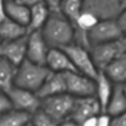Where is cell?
<instances>
[{
    "label": "cell",
    "mask_w": 126,
    "mask_h": 126,
    "mask_svg": "<svg viewBox=\"0 0 126 126\" xmlns=\"http://www.w3.org/2000/svg\"><path fill=\"white\" fill-rule=\"evenodd\" d=\"M40 32L50 48L62 49L74 43V28L60 12L50 13Z\"/></svg>",
    "instance_id": "1"
},
{
    "label": "cell",
    "mask_w": 126,
    "mask_h": 126,
    "mask_svg": "<svg viewBox=\"0 0 126 126\" xmlns=\"http://www.w3.org/2000/svg\"><path fill=\"white\" fill-rule=\"evenodd\" d=\"M49 73L45 65H38L26 59L17 67L14 86L36 93Z\"/></svg>",
    "instance_id": "2"
},
{
    "label": "cell",
    "mask_w": 126,
    "mask_h": 126,
    "mask_svg": "<svg viewBox=\"0 0 126 126\" xmlns=\"http://www.w3.org/2000/svg\"><path fill=\"white\" fill-rule=\"evenodd\" d=\"M75 97L67 93L40 99V109L57 122L69 120L74 107Z\"/></svg>",
    "instance_id": "3"
},
{
    "label": "cell",
    "mask_w": 126,
    "mask_h": 126,
    "mask_svg": "<svg viewBox=\"0 0 126 126\" xmlns=\"http://www.w3.org/2000/svg\"><path fill=\"white\" fill-rule=\"evenodd\" d=\"M122 36L123 32L115 19L99 20L94 27L87 32V38L90 47L95 44L119 40Z\"/></svg>",
    "instance_id": "4"
},
{
    "label": "cell",
    "mask_w": 126,
    "mask_h": 126,
    "mask_svg": "<svg viewBox=\"0 0 126 126\" xmlns=\"http://www.w3.org/2000/svg\"><path fill=\"white\" fill-rule=\"evenodd\" d=\"M70 58L76 72L94 79L98 70L94 64L90 49L76 43H71L62 48Z\"/></svg>",
    "instance_id": "5"
},
{
    "label": "cell",
    "mask_w": 126,
    "mask_h": 126,
    "mask_svg": "<svg viewBox=\"0 0 126 126\" xmlns=\"http://www.w3.org/2000/svg\"><path fill=\"white\" fill-rule=\"evenodd\" d=\"M124 52L126 51L121 39L95 44L90 47L92 59L98 71H102L109 63Z\"/></svg>",
    "instance_id": "6"
},
{
    "label": "cell",
    "mask_w": 126,
    "mask_h": 126,
    "mask_svg": "<svg viewBox=\"0 0 126 126\" xmlns=\"http://www.w3.org/2000/svg\"><path fill=\"white\" fill-rule=\"evenodd\" d=\"M7 95L13 109L32 115L40 108V98L33 92L14 86Z\"/></svg>",
    "instance_id": "7"
},
{
    "label": "cell",
    "mask_w": 126,
    "mask_h": 126,
    "mask_svg": "<svg viewBox=\"0 0 126 126\" xmlns=\"http://www.w3.org/2000/svg\"><path fill=\"white\" fill-rule=\"evenodd\" d=\"M63 75L66 84V93L68 94L75 98L94 95V79L78 72H69Z\"/></svg>",
    "instance_id": "8"
},
{
    "label": "cell",
    "mask_w": 126,
    "mask_h": 126,
    "mask_svg": "<svg viewBox=\"0 0 126 126\" xmlns=\"http://www.w3.org/2000/svg\"><path fill=\"white\" fill-rule=\"evenodd\" d=\"M49 49L50 47L46 43L40 32L27 33V60L38 65H45Z\"/></svg>",
    "instance_id": "9"
},
{
    "label": "cell",
    "mask_w": 126,
    "mask_h": 126,
    "mask_svg": "<svg viewBox=\"0 0 126 126\" xmlns=\"http://www.w3.org/2000/svg\"><path fill=\"white\" fill-rule=\"evenodd\" d=\"M100 112H102L100 105L94 95L78 97L75 98L74 107L69 120L73 121L76 124H81L87 118L98 115Z\"/></svg>",
    "instance_id": "10"
},
{
    "label": "cell",
    "mask_w": 126,
    "mask_h": 126,
    "mask_svg": "<svg viewBox=\"0 0 126 126\" xmlns=\"http://www.w3.org/2000/svg\"><path fill=\"white\" fill-rule=\"evenodd\" d=\"M83 10L95 15L99 20L115 19L121 12L118 0H84Z\"/></svg>",
    "instance_id": "11"
},
{
    "label": "cell",
    "mask_w": 126,
    "mask_h": 126,
    "mask_svg": "<svg viewBox=\"0 0 126 126\" xmlns=\"http://www.w3.org/2000/svg\"><path fill=\"white\" fill-rule=\"evenodd\" d=\"M45 66L52 73L65 74L69 72H76L70 58L63 49L60 48H50L46 60Z\"/></svg>",
    "instance_id": "12"
},
{
    "label": "cell",
    "mask_w": 126,
    "mask_h": 126,
    "mask_svg": "<svg viewBox=\"0 0 126 126\" xmlns=\"http://www.w3.org/2000/svg\"><path fill=\"white\" fill-rule=\"evenodd\" d=\"M27 54V35L11 40L2 42L1 56L6 58L15 66H19L26 60Z\"/></svg>",
    "instance_id": "13"
},
{
    "label": "cell",
    "mask_w": 126,
    "mask_h": 126,
    "mask_svg": "<svg viewBox=\"0 0 126 126\" xmlns=\"http://www.w3.org/2000/svg\"><path fill=\"white\" fill-rule=\"evenodd\" d=\"M66 93V84L63 74L59 73H52L50 72L49 75L46 77L45 81L35 93L37 96L42 99L49 96H54L57 94H65Z\"/></svg>",
    "instance_id": "14"
},
{
    "label": "cell",
    "mask_w": 126,
    "mask_h": 126,
    "mask_svg": "<svg viewBox=\"0 0 126 126\" xmlns=\"http://www.w3.org/2000/svg\"><path fill=\"white\" fill-rule=\"evenodd\" d=\"M94 96L100 105L101 111L104 112L111 96L114 84L107 78V76L102 71H98L94 78Z\"/></svg>",
    "instance_id": "15"
},
{
    "label": "cell",
    "mask_w": 126,
    "mask_h": 126,
    "mask_svg": "<svg viewBox=\"0 0 126 126\" xmlns=\"http://www.w3.org/2000/svg\"><path fill=\"white\" fill-rule=\"evenodd\" d=\"M102 72L114 85H123L126 82V52L109 63Z\"/></svg>",
    "instance_id": "16"
},
{
    "label": "cell",
    "mask_w": 126,
    "mask_h": 126,
    "mask_svg": "<svg viewBox=\"0 0 126 126\" xmlns=\"http://www.w3.org/2000/svg\"><path fill=\"white\" fill-rule=\"evenodd\" d=\"M50 13L51 12L44 3H40L30 8V19L27 26V32H40L45 25Z\"/></svg>",
    "instance_id": "17"
},
{
    "label": "cell",
    "mask_w": 126,
    "mask_h": 126,
    "mask_svg": "<svg viewBox=\"0 0 126 126\" xmlns=\"http://www.w3.org/2000/svg\"><path fill=\"white\" fill-rule=\"evenodd\" d=\"M111 117L126 112V95L122 85H114L105 111Z\"/></svg>",
    "instance_id": "18"
},
{
    "label": "cell",
    "mask_w": 126,
    "mask_h": 126,
    "mask_svg": "<svg viewBox=\"0 0 126 126\" xmlns=\"http://www.w3.org/2000/svg\"><path fill=\"white\" fill-rule=\"evenodd\" d=\"M27 28L6 18L0 22V41H11L27 35Z\"/></svg>",
    "instance_id": "19"
},
{
    "label": "cell",
    "mask_w": 126,
    "mask_h": 126,
    "mask_svg": "<svg viewBox=\"0 0 126 126\" xmlns=\"http://www.w3.org/2000/svg\"><path fill=\"white\" fill-rule=\"evenodd\" d=\"M17 66L0 55V91L8 93L15 84Z\"/></svg>",
    "instance_id": "20"
},
{
    "label": "cell",
    "mask_w": 126,
    "mask_h": 126,
    "mask_svg": "<svg viewBox=\"0 0 126 126\" xmlns=\"http://www.w3.org/2000/svg\"><path fill=\"white\" fill-rule=\"evenodd\" d=\"M6 17L27 28L30 19V8L17 1H6Z\"/></svg>",
    "instance_id": "21"
},
{
    "label": "cell",
    "mask_w": 126,
    "mask_h": 126,
    "mask_svg": "<svg viewBox=\"0 0 126 126\" xmlns=\"http://www.w3.org/2000/svg\"><path fill=\"white\" fill-rule=\"evenodd\" d=\"M31 116L28 113L11 108L0 114V126H28L31 122Z\"/></svg>",
    "instance_id": "22"
},
{
    "label": "cell",
    "mask_w": 126,
    "mask_h": 126,
    "mask_svg": "<svg viewBox=\"0 0 126 126\" xmlns=\"http://www.w3.org/2000/svg\"><path fill=\"white\" fill-rule=\"evenodd\" d=\"M83 4L84 0H62L60 4L59 12L72 24L73 28L83 11Z\"/></svg>",
    "instance_id": "23"
},
{
    "label": "cell",
    "mask_w": 126,
    "mask_h": 126,
    "mask_svg": "<svg viewBox=\"0 0 126 126\" xmlns=\"http://www.w3.org/2000/svg\"><path fill=\"white\" fill-rule=\"evenodd\" d=\"M31 126H58L60 123L43 112L40 108L31 116Z\"/></svg>",
    "instance_id": "24"
},
{
    "label": "cell",
    "mask_w": 126,
    "mask_h": 126,
    "mask_svg": "<svg viewBox=\"0 0 126 126\" xmlns=\"http://www.w3.org/2000/svg\"><path fill=\"white\" fill-rule=\"evenodd\" d=\"M11 108H12V106H11V103H10L7 94L0 91V114L6 112L7 110H9Z\"/></svg>",
    "instance_id": "25"
},
{
    "label": "cell",
    "mask_w": 126,
    "mask_h": 126,
    "mask_svg": "<svg viewBox=\"0 0 126 126\" xmlns=\"http://www.w3.org/2000/svg\"><path fill=\"white\" fill-rule=\"evenodd\" d=\"M96 126H111V116L106 112H100L96 117Z\"/></svg>",
    "instance_id": "26"
},
{
    "label": "cell",
    "mask_w": 126,
    "mask_h": 126,
    "mask_svg": "<svg viewBox=\"0 0 126 126\" xmlns=\"http://www.w3.org/2000/svg\"><path fill=\"white\" fill-rule=\"evenodd\" d=\"M116 22H117V25L119 26L120 30L122 31L123 34L126 33V10H122L118 16L115 18Z\"/></svg>",
    "instance_id": "27"
},
{
    "label": "cell",
    "mask_w": 126,
    "mask_h": 126,
    "mask_svg": "<svg viewBox=\"0 0 126 126\" xmlns=\"http://www.w3.org/2000/svg\"><path fill=\"white\" fill-rule=\"evenodd\" d=\"M111 126H126V112L111 117Z\"/></svg>",
    "instance_id": "28"
},
{
    "label": "cell",
    "mask_w": 126,
    "mask_h": 126,
    "mask_svg": "<svg viewBox=\"0 0 126 126\" xmlns=\"http://www.w3.org/2000/svg\"><path fill=\"white\" fill-rule=\"evenodd\" d=\"M62 0H43V3L47 6L50 12H59V7Z\"/></svg>",
    "instance_id": "29"
},
{
    "label": "cell",
    "mask_w": 126,
    "mask_h": 126,
    "mask_svg": "<svg viewBox=\"0 0 126 126\" xmlns=\"http://www.w3.org/2000/svg\"><path fill=\"white\" fill-rule=\"evenodd\" d=\"M21 4H23L24 6L28 7V8H32L35 5H38L40 3H43V0H15Z\"/></svg>",
    "instance_id": "30"
},
{
    "label": "cell",
    "mask_w": 126,
    "mask_h": 126,
    "mask_svg": "<svg viewBox=\"0 0 126 126\" xmlns=\"http://www.w3.org/2000/svg\"><path fill=\"white\" fill-rule=\"evenodd\" d=\"M96 117H97V115L89 117L85 121H83L81 123V125L82 126H96Z\"/></svg>",
    "instance_id": "31"
},
{
    "label": "cell",
    "mask_w": 126,
    "mask_h": 126,
    "mask_svg": "<svg viewBox=\"0 0 126 126\" xmlns=\"http://www.w3.org/2000/svg\"><path fill=\"white\" fill-rule=\"evenodd\" d=\"M5 5H6V0H0V22H2L7 18Z\"/></svg>",
    "instance_id": "32"
},
{
    "label": "cell",
    "mask_w": 126,
    "mask_h": 126,
    "mask_svg": "<svg viewBox=\"0 0 126 126\" xmlns=\"http://www.w3.org/2000/svg\"><path fill=\"white\" fill-rule=\"evenodd\" d=\"M75 124H76V123H74V122L71 121V120H66V121L61 122L58 126H75Z\"/></svg>",
    "instance_id": "33"
},
{
    "label": "cell",
    "mask_w": 126,
    "mask_h": 126,
    "mask_svg": "<svg viewBox=\"0 0 126 126\" xmlns=\"http://www.w3.org/2000/svg\"><path fill=\"white\" fill-rule=\"evenodd\" d=\"M118 3H119L121 11L122 10H126V0H118Z\"/></svg>",
    "instance_id": "34"
},
{
    "label": "cell",
    "mask_w": 126,
    "mask_h": 126,
    "mask_svg": "<svg viewBox=\"0 0 126 126\" xmlns=\"http://www.w3.org/2000/svg\"><path fill=\"white\" fill-rule=\"evenodd\" d=\"M121 40H122V43H123L124 48H125V51H126V33H124V34H123V36H122Z\"/></svg>",
    "instance_id": "35"
},
{
    "label": "cell",
    "mask_w": 126,
    "mask_h": 126,
    "mask_svg": "<svg viewBox=\"0 0 126 126\" xmlns=\"http://www.w3.org/2000/svg\"><path fill=\"white\" fill-rule=\"evenodd\" d=\"M122 88H123V91H124V93H125V95H126V82L122 85Z\"/></svg>",
    "instance_id": "36"
},
{
    "label": "cell",
    "mask_w": 126,
    "mask_h": 126,
    "mask_svg": "<svg viewBox=\"0 0 126 126\" xmlns=\"http://www.w3.org/2000/svg\"><path fill=\"white\" fill-rule=\"evenodd\" d=\"M1 51H2V42L0 41V55H1Z\"/></svg>",
    "instance_id": "37"
},
{
    "label": "cell",
    "mask_w": 126,
    "mask_h": 126,
    "mask_svg": "<svg viewBox=\"0 0 126 126\" xmlns=\"http://www.w3.org/2000/svg\"><path fill=\"white\" fill-rule=\"evenodd\" d=\"M75 126H82L81 124H75Z\"/></svg>",
    "instance_id": "38"
},
{
    "label": "cell",
    "mask_w": 126,
    "mask_h": 126,
    "mask_svg": "<svg viewBox=\"0 0 126 126\" xmlns=\"http://www.w3.org/2000/svg\"><path fill=\"white\" fill-rule=\"evenodd\" d=\"M6 1H15V0H6Z\"/></svg>",
    "instance_id": "39"
},
{
    "label": "cell",
    "mask_w": 126,
    "mask_h": 126,
    "mask_svg": "<svg viewBox=\"0 0 126 126\" xmlns=\"http://www.w3.org/2000/svg\"><path fill=\"white\" fill-rule=\"evenodd\" d=\"M28 126H31V123H30V124H29V125H28Z\"/></svg>",
    "instance_id": "40"
}]
</instances>
